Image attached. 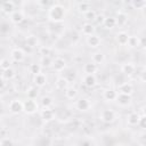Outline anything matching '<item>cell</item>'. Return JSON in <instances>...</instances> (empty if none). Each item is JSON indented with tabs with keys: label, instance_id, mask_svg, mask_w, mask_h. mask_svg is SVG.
I'll return each instance as SVG.
<instances>
[{
	"label": "cell",
	"instance_id": "obj_19",
	"mask_svg": "<svg viewBox=\"0 0 146 146\" xmlns=\"http://www.w3.org/2000/svg\"><path fill=\"white\" fill-rule=\"evenodd\" d=\"M115 19H116V25L123 26V25H125L127 22H128V15H127L124 11H117Z\"/></svg>",
	"mask_w": 146,
	"mask_h": 146
},
{
	"label": "cell",
	"instance_id": "obj_23",
	"mask_svg": "<svg viewBox=\"0 0 146 146\" xmlns=\"http://www.w3.org/2000/svg\"><path fill=\"white\" fill-rule=\"evenodd\" d=\"M139 120H140V115L136 112H132L128 115V124L129 125H137L139 124Z\"/></svg>",
	"mask_w": 146,
	"mask_h": 146
},
{
	"label": "cell",
	"instance_id": "obj_34",
	"mask_svg": "<svg viewBox=\"0 0 146 146\" xmlns=\"http://www.w3.org/2000/svg\"><path fill=\"white\" fill-rule=\"evenodd\" d=\"M52 64H54V60L50 58V56H44L41 58V66L50 67V66H52Z\"/></svg>",
	"mask_w": 146,
	"mask_h": 146
},
{
	"label": "cell",
	"instance_id": "obj_14",
	"mask_svg": "<svg viewBox=\"0 0 146 146\" xmlns=\"http://www.w3.org/2000/svg\"><path fill=\"white\" fill-rule=\"evenodd\" d=\"M83 83H84V86L88 87V88L95 87L96 83H97V79H96L95 74H86V76H84V79H83Z\"/></svg>",
	"mask_w": 146,
	"mask_h": 146
},
{
	"label": "cell",
	"instance_id": "obj_33",
	"mask_svg": "<svg viewBox=\"0 0 146 146\" xmlns=\"http://www.w3.org/2000/svg\"><path fill=\"white\" fill-rule=\"evenodd\" d=\"M41 65L40 64H36V63H33L30 65V72L33 74V75H36V74H40L41 73Z\"/></svg>",
	"mask_w": 146,
	"mask_h": 146
},
{
	"label": "cell",
	"instance_id": "obj_10",
	"mask_svg": "<svg viewBox=\"0 0 146 146\" xmlns=\"http://www.w3.org/2000/svg\"><path fill=\"white\" fill-rule=\"evenodd\" d=\"M52 67L56 72H62L65 67H66V62L64 58L62 57H57L54 59V64H52Z\"/></svg>",
	"mask_w": 146,
	"mask_h": 146
},
{
	"label": "cell",
	"instance_id": "obj_4",
	"mask_svg": "<svg viewBox=\"0 0 146 146\" xmlns=\"http://www.w3.org/2000/svg\"><path fill=\"white\" fill-rule=\"evenodd\" d=\"M99 119L105 123H112L116 119V114L113 110H103L99 114Z\"/></svg>",
	"mask_w": 146,
	"mask_h": 146
},
{
	"label": "cell",
	"instance_id": "obj_16",
	"mask_svg": "<svg viewBox=\"0 0 146 146\" xmlns=\"http://www.w3.org/2000/svg\"><path fill=\"white\" fill-rule=\"evenodd\" d=\"M103 97L107 102H114L117 98V92L115 90H113V89H106L104 91V94H103Z\"/></svg>",
	"mask_w": 146,
	"mask_h": 146
},
{
	"label": "cell",
	"instance_id": "obj_1",
	"mask_svg": "<svg viewBox=\"0 0 146 146\" xmlns=\"http://www.w3.org/2000/svg\"><path fill=\"white\" fill-rule=\"evenodd\" d=\"M65 16H66V10L59 3L52 5L49 8V10H48V17L54 23H60V22H63L65 19Z\"/></svg>",
	"mask_w": 146,
	"mask_h": 146
},
{
	"label": "cell",
	"instance_id": "obj_32",
	"mask_svg": "<svg viewBox=\"0 0 146 146\" xmlns=\"http://www.w3.org/2000/svg\"><path fill=\"white\" fill-rule=\"evenodd\" d=\"M131 5H132L133 9L140 10V9H144L146 7V0H133L131 2Z\"/></svg>",
	"mask_w": 146,
	"mask_h": 146
},
{
	"label": "cell",
	"instance_id": "obj_27",
	"mask_svg": "<svg viewBox=\"0 0 146 146\" xmlns=\"http://www.w3.org/2000/svg\"><path fill=\"white\" fill-rule=\"evenodd\" d=\"M83 71H84V73H87V74H95V73L97 72V65H96L95 63H92V62L87 63V64H84V66H83Z\"/></svg>",
	"mask_w": 146,
	"mask_h": 146
},
{
	"label": "cell",
	"instance_id": "obj_24",
	"mask_svg": "<svg viewBox=\"0 0 146 146\" xmlns=\"http://www.w3.org/2000/svg\"><path fill=\"white\" fill-rule=\"evenodd\" d=\"M103 25L106 27V29H114L116 26V19L115 17H112V16H108V17H105L104 18V22H103Z\"/></svg>",
	"mask_w": 146,
	"mask_h": 146
},
{
	"label": "cell",
	"instance_id": "obj_18",
	"mask_svg": "<svg viewBox=\"0 0 146 146\" xmlns=\"http://www.w3.org/2000/svg\"><path fill=\"white\" fill-rule=\"evenodd\" d=\"M24 21V14L22 11H18V10H15L11 15H10V22L14 23V24H19Z\"/></svg>",
	"mask_w": 146,
	"mask_h": 146
},
{
	"label": "cell",
	"instance_id": "obj_2",
	"mask_svg": "<svg viewBox=\"0 0 146 146\" xmlns=\"http://www.w3.org/2000/svg\"><path fill=\"white\" fill-rule=\"evenodd\" d=\"M23 103H24V112L26 114H34V113L38 112L39 105H38V103H36L35 99H29L27 98Z\"/></svg>",
	"mask_w": 146,
	"mask_h": 146
},
{
	"label": "cell",
	"instance_id": "obj_31",
	"mask_svg": "<svg viewBox=\"0 0 146 146\" xmlns=\"http://www.w3.org/2000/svg\"><path fill=\"white\" fill-rule=\"evenodd\" d=\"M65 96H66V98H68V99H74V98L78 96V90H76V88H74V87H68V88L65 90Z\"/></svg>",
	"mask_w": 146,
	"mask_h": 146
},
{
	"label": "cell",
	"instance_id": "obj_29",
	"mask_svg": "<svg viewBox=\"0 0 146 146\" xmlns=\"http://www.w3.org/2000/svg\"><path fill=\"white\" fill-rule=\"evenodd\" d=\"M38 95H39V90H38L36 86H32L26 90V96L29 99H35L38 97Z\"/></svg>",
	"mask_w": 146,
	"mask_h": 146
},
{
	"label": "cell",
	"instance_id": "obj_28",
	"mask_svg": "<svg viewBox=\"0 0 146 146\" xmlns=\"http://www.w3.org/2000/svg\"><path fill=\"white\" fill-rule=\"evenodd\" d=\"M25 43L27 47L30 48H35L38 44H39V39L35 36V35H29L25 40Z\"/></svg>",
	"mask_w": 146,
	"mask_h": 146
},
{
	"label": "cell",
	"instance_id": "obj_15",
	"mask_svg": "<svg viewBox=\"0 0 146 146\" xmlns=\"http://www.w3.org/2000/svg\"><path fill=\"white\" fill-rule=\"evenodd\" d=\"M55 86H56V89L58 90H66L68 88V80L64 76H60L56 80Z\"/></svg>",
	"mask_w": 146,
	"mask_h": 146
},
{
	"label": "cell",
	"instance_id": "obj_8",
	"mask_svg": "<svg viewBox=\"0 0 146 146\" xmlns=\"http://www.w3.org/2000/svg\"><path fill=\"white\" fill-rule=\"evenodd\" d=\"M15 3H14V1H10V0H8V1H3L2 3H1V11L2 13H5V14H7V15H11L15 10Z\"/></svg>",
	"mask_w": 146,
	"mask_h": 146
},
{
	"label": "cell",
	"instance_id": "obj_12",
	"mask_svg": "<svg viewBox=\"0 0 146 146\" xmlns=\"http://www.w3.org/2000/svg\"><path fill=\"white\" fill-rule=\"evenodd\" d=\"M33 82H34V84H35L38 88H41V87L46 86V83H47V76H46V74L40 73V74L34 75Z\"/></svg>",
	"mask_w": 146,
	"mask_h": 146
},
{
	"label": "cell",
	"instance_id": "obj_30",
	"mask_svg": "<svg viewBox=\"0 0 146 146\" xmlns=\"http://www.w3.org/2000/svg\"><path fill=\"white\" fill-rule=\"evenodd\" d=\"M14 76H15V70H13L11 67H10L9 70L2 71V73H1V79H2V81H3V80H11Z\"/></svg>",
	"mask_w": 146,
	"mask_h": 146
},
{
	"label": "cell",
	"instance_id": "obj_7",
	"mask_svg": "<svg viewBox=\"0 0 146 146\" xmlns=\"http://www.w3.org/2000/svg\"><path fill=\"white\" fill-rule=\"evenodd\" d=\"M117 90H119V94L131 96L132 92H133V87H132L131 83H129V82H124V83H122V84L119 86Z\"/></svg>",
	"mask_w": 146,
	"mask_h": 146
},
{
	"label": "cell",
	"instance_id": "obj_13",
	"mask_svg": "<svg viewBox=\"0 0 146 146\" xmlns=\"http://www.w3.org/2000/svg\"><path fill=\"white\" fill-rule=\"evenodd\" d=\"M87 44L90 48H97L100 44V38L98 35H96V34L90 35V36L87 38Z\"/></svg>",
	"mask_w": 146,
	"mask_h": 146
},
{
	"label": "cell",
	"instance_id": "obj_20",
	"mask_svg": "<svg viewBox=\"0 0 146 146\" xmlns=\"http://www.w3.org/2000/svg\"><path fill=\"white\" fill-rule=\"evenodd\" d=\"M121 71H122L123 74H125V75L129 76V75H132V74L135 73V71H136V66H135L132 63H125V64L122 65Z\"/></svg>",
	"mask_w": 146,
	"mask_h": 146
},
{
	"label": "cell",
	"instance_id": "obj_9",
	"mask_svg": "<svg viewBox=\"0 0 146 146\" xmlns=\"http://www.w3.org/2000/svg\"><path fill=\"white\" fill-rule=\"evenodd\" d=\"M75 107H76V110H79V111H81V112L88 111V110L90 108V102H89L87 98H80L79 100H76Z\"/></svg>",
	"mask_w": 146,
	"mask_h": 146
},
{
	"label": "cell",
	"instance_id": "obj_35",
	"mask_svg": "<svg viewBox=\"0 0 146 146\" xmlns=\"http://www.w3.org/2000/svg\"><path fill=\"white\" fill-rule=\"evenodd\" d=\"M41 105L42 107H50L52 105V98L50 96H43L41 98Z\"/></svg>",
	"mask_w": 146,
	"mask_h": 146
},
{
	"label": "cell",
	"instance_id": "obj_40",
	"mask_svg": "<svg viewBox=\"0 0 146 146\" xmlns=\"http://www.w3.org/2000/svg\"><path fill=\"white\" fill-rule=\"evenodd\" d=\"M139 127H140L141 129H145V130H146V115L140 116V120H139Z\"/></svg>",
	"mask_w": 146,
	"mask_h": 146
},
{
	"label": "cell",
	"instance_id": "obj_11",
	"mask_svg": "<svg viewBox=\"0 0 146 146\" xmlns=\"http://www.w3.org/2000/svg\"><path fill=\"white\" fill-rule=\"evenodd\" d=\"M95 26L91 24V23H84L83 25H82V27H81V32H82V34H84L87 38L88 36H90V35H94L95 34Z\"/></svg>",
	"mask_w": 146,
	"mask_h": 146
},
{
	"label": "cell",
	"instance_id": "obj_43",
	"mask_svg": "<svg viewBox=\"0 0 146 146\" xmlns=\"http://www.w3.org/2000/svg\"><path fill=\"white\" fill-rule=\"evenodd\" d=\"M141 111H143V114H144V115H146V105L141 108Z\"/></svg>",
	"mask_w": 146,
	"mask_h": 146
},
{
	"label": "cell",
	"instance_id": "obj_22",
	"mask_svg": "<svg viewBox=\"0 0 146 146\" xmlns=\"http://www.w3.org/2000/svg\"><path fill=\"white\" fill-rule=\"evenodd\" d=\"M89 10H91V5H90V2H88V1L79 2V5H78V11H79L80 14L86 15Z\"/></svg>",
	"mask_w": 146,
	"mask_h": 146
},
{
	"label": "cell",
	"instance_id": "obj_17",
	"mask_svg": "<svg viewBox=\"0 0 146 146\" xmlns=\"http://www.w3.org/2000/svg\"><path fill=\"white\" fill-rule=\"evenodd\" d=\"M116 102L120 106H128L131 103V96L128 95H122V94H117V98Z\"/></svg>",
	"mask_w": 146,
	"mask_h": 146
},
{
	"label": "cell",
	"instance_id": "obj_42",
	"mask_svg": "<svg viewBox=\"0 0 146 146\" xmlns=\"http://www.w3.org/2000/svg\"><path fill=\"white\" fill-rule=\"evenodd\" d=\"M140 46L144 47V48H146V36L140 38Z\"/></svg>",
	"mask_w": 146,
	"mask_h": 146
},
{
	"label": "cell",
	"instance_id": "obj_38",
	"mask_svg": "<svg viewBox=\"0 0 146 146\" xmlns=\"http://www.w3.org/2000/svg\"><path fill=\"white\" fill-rule=\"evenodd\" d=\"M0 146H15V144H14V141L10 138L3 137L1 139V141H0Z\"/></svg>",
	"mask_w": 146,
	"mask_h": 146
},
{
	"label": "cell",
	"instance_id": "obj_21",
	"mask_svg": "<svg viewBox=\"0 0 146 146\" xmlns=\"http://www.w3.org/2000/svg\"><path fill=\"white\" fill-rule=\"evenodd\" d=\"M129 34L127 33V32H119L117 33V35H116V41H117V43L119 44H121V46H125V44H128V40H129Z\"/></svg>",
	"mask_w": 146,
	"mask_h": 146
},
{
	"label": "cell",
	"instance_id": "obj_37",
	"mask_svg": "<svg viewBox=\"0 0 146 146\" xmlns=\"http://www.w3.org/2000/svg\"><path fill=\"white\" fill-rule=\"evenodd\" d=\"M0 67H1L2 71L9 70V68H10V62H9V59H7V58H2L1 62H0Z\"/></svg>",
	"mask_w": 146,
	"mask_h": 146
},
{
	"label": "cell",
	"instance_id": "obj_25",
	"mask_svg": "<svg viewBox=\"0 0 146 146\" xmlns=\"http://www.w3.org/2000/svg\"><path fill=\"white\" fill-rule=\"evenodd\" d=\"M91 60H92V63H95L96 65H97V64H102V63L105 60V55H104L102 51H96V52L92 54Z\"/></svg>",
	"mask_w": 146,
	"mask_h": 146
},
{
	"label": "cell",
	"instance_id": "obj_39",
	"mask_svg": "<svg viewBox=\"0 0 146 146\" xmlns=\"http://www.w3.org/2000/svg\"><path fill=\"white\" fill-rule=\"evenodd\" d=\"M50 51H51V49H50L49 47H46V46H42V47H40V49H39V52H40V55H42V57L49 56V55H50Z\"/></svg>",
	"mask_w": 146,
	"mask_h": 146
},
{
	"label": "cell",
	"instance_id": "obj_6",
	"mask_svg": "<svg viewBox=\"0 0 146 146\" xmlns=\"http://www.w3.org/2000/svg\"><path fill=\"white\" fill-rule=\"evenodd\" d=\"M10 55H11V58L15 60V62H23L24 59H25V52H24V50L23 49H21V48H14L13 50H11V52H10Z\"/></svg>",
	"mask_w": 146,
	"mask_h": 146
},
{
	"label": "cell",
	"instance_id": "obj_3",
	"mask_svg": "<svg viewBox=\"0 0 146 146\" xmlns=\"http://www.w3.org/2000/svg\"><path fill=\"white\" fill-rule=\"evenodd\" d=\"M9 112L13 114H19L22 111H24V103L19 99H13L10 100L9 105H8Z\"/></svg>",
	"mask_w": 146,
	"mask_h": 146
},
{
	"label": "cell",
	"instance_id": "obj_26",
	"mask_svg": "<svg viewBox=\"0 0 146 146\" xmlns=\"http://www.w3.org/2000/svg\"><path fill=\"white\" fill-rule=\"evenodd\" d=\"M128 46L130 48H137L140 47V38L137 35H130L128 40Z\"/></svg>",
	"mask_w": 146,
	"mask_h": 146
},
{
	"label": "cell",
	"instance_id": "obj_41",
	"mask_svg": "<svg viewBox=\"0 0 146 146\" xmlns=\"http://www.w3.org/2000/svg\"><path fill=\"white\" fill-rule=\"evenodd\" d=\"M139 79H140V81H143V82H145V83H146V68H144V70L140 72Z\"/></svg>",
	"mask_w": 146,
	"mask_h": 146
},
{
	"label": "cell",
	"instance_id": "obj_5",
	"mask_svg": "<svg viewBox=\"0 0 146 146\" xmlns=\"http://www.w3.org/2000/svg\"><path fill=\"white\" fill-rule=\"evenodd\" d=\"M40 116L44 122H50L54 120L55 117V113L52 110H50V107H43L40 111Z\"/></svg>",
	"mask_w": 146,
	"mask_h": 146
},
{
	"label": "cell",
	"instance_id": "obj_36",
	"mask_svg": "<svg viewBox=\"0 0 146 146\" xmlns=\"http://www.w3.org/2000/svg\"><path fill=\"white\" fill-rule=\"evenodd\" d=\"M84 19H87L88 21V23L89 22H92V21H96L97 19V14H96V11L95 10H89L86 15H84Z\"/></svg>",
	"mask_w": 146,
	"mask_h": 146
}]
</instances>
